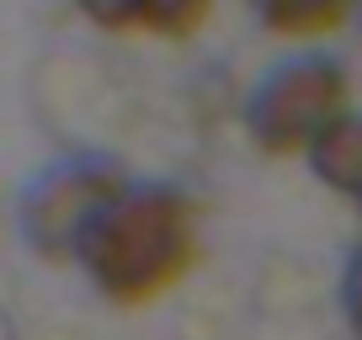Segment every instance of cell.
I'll list each match as a JSON object with an SVG mask.
<instances>
[{
  "instance_id": "1",
  "label": "cell",
  "mask_w": 362,
  "mask_h": 340,
  "mask_svg": "<svg viewBox=\"0 0 362 340\" xmlns=\"http://www.w3.org/2000/svg\"><path fill=\"white\" fill-rule=\"evenodd\" d=\"M203 261V207L170 181H128L80 250L90 287L123 308L155 303Z\"/></svg>"
},
{
  "instance_id": "2",
  "label": "cell",
  "mask_w": 362,
  "mask_h": 340,
  "mask_svg": "<svg viewBox=\"0 0 362 340\" xmlns=\"http://www.w3.org/2000/svg\"><path fill=\"white\" fill-rule=\"evenodd\" d=\"M351 112V75L341 59L304 48L272 64L245 102V133L272 159H309L315 144Z\"/></svg>"
},
{
  "instance_id": "3",
  "label": "cell",
  "mask_w": 362,
  "mask_h": 340,
  "mask_svg": "<svg viewBox=\"0 0 362 340\" xmlns=\"http://www.w3.org/2000/svg\"><path fill=\"white\" fill-rule=\"evenodd\" d=\"M128 192V176L107 154L59 159L22 197V239L48 261H80L86 239L107 218V207Z\"/></svg>"
},
{
  "instance_id": "4",
  "label": "cell",
  "mask_w": 362,
  "mask_h": 340,
  "mask_svg": "<svg viewBox=\"0 0 362 340\" xmlns=\"http://www.w3.org/2000/svg\"><path fill=\"white\" fill-rule=\"evenodd\" d=\"M362 0H256V16L272 37L288 43H325L357 22Z\"/></svg>"
},
{
  "instance_id": "5",
  "label": "cell",
  "mask_w": 362,
  "mask_h": 340,
  "mask_svg": "<svg viewBox=\"0 0 362 340\" xmlns=\"http://www.w3.org/2000/svg\"><path fill=\"white\" fill-rule=\"evenodd\" d=\"M309 170L315 181L330 186L336 197H351L362 202V112H346L309 154Z\"/></svg>"
},
{
  "instance_id": "6",
  "label": "cell",
  "mask_w": 362,
  "mask_h": 340,
  "mask_svg": "<svg viewBox=\"0 0 362 340\" xmlns=\"http://www.w3.org/2000/svg\"><path fill=\"white\" fill-rule=\"evenodd\" d=\"M208 16H214V0H144L139 32H155L165 43H187L192 32H203Z\"/></svg>"
},
{
  "instance_id": "7",
  "label": "cell",
  "mask_w": 362,
  "mask_h": 340,
  "mask_svg": "<svg viewBox=\"0 0 362 340\" xmlns=\"http://www.w3.org/2000/svg\"><path fill=\"white\" fill-rule=\"evenodd\" d=\"M75 11L102 32H139L144 0H75Z\"/></svg>"
},
{
  "instance_id": "8",
  "label": "cell",
  "mask_w": 362,
  "mask_h": 340,
  "mask_svg": "<svg viewBox=\"0 0 362 340\" xmlns=\"http://www.w3.org/2000/svg\"><path fill=\"white\" fill-rule=\"evenodd\" d=\"M346 324H351V335L362 340V261L351 266V277H346Z\"/></svg>"
},
{
  "instance_id": "9",
  "label": "cell",
  "mask_w": 362,
  "mask_h": 340,
  "mask_svg": "<svg viewBox=\"0 0 362 340\" xmlns=\"http://www.w3.org/2000/svg\"><path fill=\"white\" fill-rule=\"evenodd\" d=\"M357 32H362V6H357Z\"/></svg>"
}]
</instances>
